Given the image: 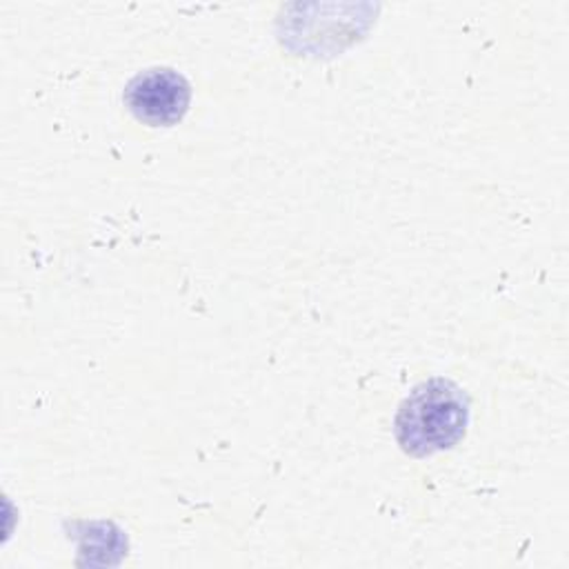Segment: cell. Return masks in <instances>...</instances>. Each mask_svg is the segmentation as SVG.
I'll list each match as a JSON object with an SVG mask.
<instances>
[{
	"label": "cell",
	"instance_id": "obj_2",
	"mask_svg": "<svg viewBox=\"0 0 569 569\" xmlns=\"http://www.w3.org/2000/svg\"><path fill=\"white\" fill-rule=\"evenodd\" d=\"M122 98L138 122L147 127H171L189 109L191 84L169 67H151L129 80Z\"/></svg>",
	"mask_w": 569,
	"mask_h": 569
},
{
	"label": "cell",
	"instance_id": "obj_1",
	"mask_svg": "<svg viewBox=\"0 0 569 569\" xmlns=\"http://www.w3.org/2000/svg\"><path fill=\"white\" fill-rule=\"evenodd\" d=\"M469 418V400L462 389L445 378L418 385L396 413V440L409 456L422 458L453 447Z\"/></svg>",
	"mask_w": 569,
	"mask_h": 569
}]
</instances>
